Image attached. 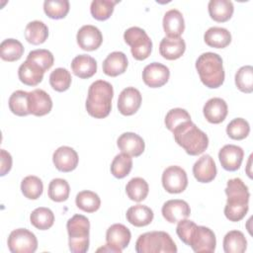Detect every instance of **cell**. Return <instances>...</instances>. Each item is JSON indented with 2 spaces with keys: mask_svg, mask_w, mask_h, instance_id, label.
Listing matches in <instances>:
<instances>
[{
  "mask_svg": "<svg viewBox=\"0 0 253 253\" xmlns=\"http://www.w3.org/2000/svg\"><path fill=\"white\" fill-rule=\"evenodd\" d=\"M148 191L149 187L147 182L140 177L130 179L126 186V192L127 197L134 202L143 201L147 197Z\"/></svg>",
  "mask_w": 253,
  "mask_h": 253,
  "instance_id": "obj_35",
  "label": "cell"
},
{
  "mask_svg": "<svg viewBox=\"0 0 253 253\" xmlns=\"http://www.w3.org/2000/svg\"><path fill=\"white\" fill-rule=\"evenodd\" d=\"M0 157H1V171H0V175L4 176L12 168V157H11V154L9 152H7L5 149H1Z\"/></svg>",
  "mask_w": 253,
  "mask_h": 253,
  "instance_id": "obj_48",
  "label": "cell"
},
{
  "mask_svg": "<svg viewBox=\"0 0 253 253\" xmlns=\"http://www.w3.org/2000/svg\"><path fill=\"white\" fill-rule=\"evenodd\" d=\"M247 247V240L239 230L227 232L223 238V250L225 253H243Z\"/></svg>",
  "mask_w": 253,
  "mask_h": 253,
  "instance_id": "obj_31",
  "label": "cell"
},
{
  "mask_svg": "<svg viewBox=\"0 0 253 253\" xmlns=\"http://www.w3.org/2000/svg\"><path fill=\"white\" fill-rule=\"evenodd\" d=\"M163 188L170 194H179L186 190L188 177L186 171L180 166H169L162 173Z\"/></svg>",
  "mask_w": 253,
  "mask_h": 253,
  "instance_id": "obj_10",
  "label": "cell"
},
{
  "mask_svg": "<svg viewBox=\"0 0 253 253\" xmlns=\"http://www.w3.org/2000/svg\"><path fill=\"white\" fill-rule=\"evenodd\" d=\"M131 233L129 229L122 223L111 225L106 232L107 244L114 249L116 253H121L129 243Z\"/></svg>",
  "mask_w": 253,
  "mask_h": 253,
  "instance_id": "obj_12",
  "label": "cell"
},
{
  "mask_svg": "<svg viewBox=\"0 0 253 253\" xmlns=\"http://www.w3.org/2000/svg\"><path fill=\"white\" fill-rule=\"evenodd\" d=\"M10 111L19 117H24L30 114L29 111V92L17 90L12 93L9 98Z\"/></svg>",
  "mask_w": 253,
  "mask_h": 253,
  "instance_id": "obj_33",
  "label": "cell"
},
{
  "mask_svg": "<svg viewBox=\"0 0 253 253\" xmlns=\"http://www.w3.org/2000/svg\"><path fill=\"white\" fill-rule=\"evenodd\" d=\"M118 147L122 152L137 157L144 151V140L134 132H124L117 140Z\"/></svg>",
  "mask_w": 253,
  "mask_h": 253,
  "instance_id": "obj_20",
  "label": "cell"
},
{
  "mask_svg": "<svg viewBox=\"0 0 253 253\" xmlns=\"http://www.w3.org/2000/svg\"><path fill=\"white\" fill-rule=\"evenodd\" d=\"M187 245L191 246L197 253L214 252L216 245L215 235L209 227L196 225L188 238Z\"/></svg>",
  "mask_w": 253,
  "mask_h": 253,
  "instance_id": "obj_9",
  "label": "cell"
},
{
  "mask_svg": "<svg viewBox=\"0 0 253 253\" xmlns=\"http://www.w3.org/2000/svg\"><path fill=\"white\" fill-rule=\"evenodd\" d=\"M7 244L12 253H34L38 248V239L32 231L17 228L10 233Z\"/></svg>",
  "mask_w": 253,
  "mask_h": 253,
  "instance_id": "obj_8",
  "label": "cell"
},
{
  "mask_svg": "<svg viewBox=\"0 0 253 253\" xmlns=\"http://www.w3.org/2000/svg\"><path fill=\"white\" fill-rule=\"evenodd\" d=\"M189 121H191V116L186 110L181 109V108H175V109L170 110L166 114L164 123H165L166 127L170 131H173V129L175 127H177L181 124H183L185 122H189Z\"/></svg>",
  "mask_w": 253,
  "mask_h": 253,
  "instance_id": "obj_45",
  "label": "cell"
},
{
  "mask_svg": "<svg viewBox=\"0 0 253 253\" xmlns=\"http://www.w3.org/2000/svg\"><path fill=\"white\" fill-rule=\"evenodd\" d=\"M31 223L40 230H46L53 225L54 214L51 210L47 208H37L30 215Z\"/></svg>",
  "mask_w": 253,
  "mask_h": 253,
  "instance_id": "obj_34",
  "label": "cell"
},
{
  "mask_svg": "<svg viewBox=\"0 0 253 253\" xmlns=\"http://www.w3.org/2000/svg\"><path fill=\"white\" fill-rule=\"evenodd\" d=\"M127 221L137 227L148 225L152 220L154 213L152 210L143 205H135L130 207L126 213Z\"/></svg>",
  "mask_w": 253,
  "mask_h": 253,
  "instance_id": "obj_27",
  "label": "cell"
},
{
  "mask_svg": "<svg viewBox=\"0 0 253 253\" xmlns=\"http://www.w3.org/2000/svg\"><path fill=\"white\" fill-rule=\"evenodd\" d=\"M205 42L215 48H224L231 42V35L228 30L221 27H211L204 35Z\"/></svg>",
  "mask_w": 253,
  "mask_h": 253,
  "instance_id": "obj_29",
  "label": "cell"
},
{
  "mask_svg": "<svg viewBox=\"0 0 253 253\" xmlns=\"http://www.w3.org/2000/svg\"><path fill=\"white\" fill-rule=\"evenodd\" d=\"M208 8L211 18L219 23L228 21L234 11L233 3L229 0H211Z\"/></svg>",
  "mask_w": 253,
  "mask_h": 253,
  "instance_id": "obj_28",
  "label": "cell"
},
{
  "mask_svg": "<svg viewBox=\"0 0 253 253\" xmlns=\"http://www.w3.org/2000/svg\"><path fill=\"white\" fill-rule=\"evenodd\" d=\"M27 59L32 60L38 65H40L44 72L53 65V61H54L52 53L49 50L43 49V48L30 51L27 56Z\"/></svg>",
  "mask_w": 253,
  "mask_h": 253,
  "instance_id": "obj_46",
  "label": "cell"
},
{
  "mask_svg": "<svg viewBox=\"0 0 253 253\" xmlns=\"http://www.w3.org/2000/svg\"><path fill=\"white\" fill-rule=\"evenodd\" d=\"M114 89L111 83L105 80L93 82L88 89L86 99V110L88 114L96 119H103L109 116L112 109Z\"/></svg>",
  "mask_w": 253,
  "mask_h": 253,
  "instance_id": "obj_2",
  "label": "cell"
},
{
  "mask_svg": "<svg viewBox=\"0 0 253 253\" xmlns=\"http://www.w3.org/2000/svg\"><path fill=\"white\" fill-rule=\"evenodd\" d=\"M137 253H176L177 247L165 231H150L140 234L135 242Z\"/></svg>",
  "mask_w": 253,
  "mask_h": 253,
  "instance_id": "obj_5",
  "label": "cell"
},
{
  "mask_svg": "<svg viewBox=\"0 0 253 253\" xmlns=\"http://www.w3.org/2000/svg\"><path fill=\"white\" fill-rule=\"evenodd\" d=\"M227 104L221 98H211L207 101L203 108L206 120L211 124H219L223 122L227 116Z\"/></svg>",
  "mask_w": 253,
  "mask_h": 253,
  "instance_id": "obj_21",
  "label": "cell"
},
{
  "mask_svg": "<svg viewBox=\"0 0 253 253\" xmlns=\"http://www.w3.org/2000/svg\"><path fill=\"white\" fill-rule=\"evenodd\" d=\"M244 151L240 146L234 144L224 145L218 152L219 162L223 169L227 171H236L241 166Z\"/></svg>",
  "mask_w": 253,
  "mask_h": 253,
  "instance_id": "obj_18",
  "label": "cell"
},
{
  "mask_svg": "<svg viewBox=\"0 0 253 253\" xmlns=\"http://www.w3.org/2000/svg\"><path fill=\"white\" fill-rule=\"evenodd\" d=\"M52 109L50 96L42 89H35L29 92V111L30 114L42 117L48 114Z\"/></svg>",
  "mask_w": 253,
  "mask_h": 253,
  "instance_id": "obj_16",
  "label": "cell"
},
{
  "mask_svg": "<svg viewBox=\"0 0 253 253\" xmlns=\"http://www.w3.org/2000/svg\"><path fill=\"white\" fill-rule=\"evenodd\" d=\"M71 74L66 68L58 67L49 75V84L57 92L66 91L71 84Z\"/></svg>",
  "mask_w": 253,
  "mask_h": 253,
  "instance_id": "obj_40",
  "label": "cell"
},
{
  "mask_svg": "<svg viewBox=\"0 0 253 253\" xmlns=\"http://www.w3.org/2000/svg\"><path fill=\"white\" fill-rule=\"evenodd\" d=\"M75 203L77 208L86 212H94L99 210L101 200L99 196L92 191H81L76 195Z\"/></svg>",
  "mask_w": 253,
  "mask_h": 253,
  "instance_id": "obj_36",
  "label": "cell"
},
{
  "mask_svg": "<svg viewBox=\"0 0 253 253\" xmlns=\"http://www.w3.org/2000/svg\"><path fill=\"white\" fill-rule=\"evenodd\" d=\"M161 211L168 222L175 223L187 218L191 213V209L186 201L175 199L164 203Z\"/></svg>",
  "mask_w": 253,
  "mask_h": 253,
  "instance_id": "obj_15",
  "label": "cell"
},
{
  "mask_svg": "<svg viewBox=\"0 0 253 253\" xmlns=\"http://www.w3.org/2000/svg\"><path fill=\"white\" fill-rule=\"evenodd\" d=\"M186 49V42L181 38H170L165 37L161 40L159 44V52L160 54L168 59L175 60L181 57Z\"/></svg>",
  "mask_w": 253,
  "mask_h": 253,
  "instance_id": "obj_22",
  "label": "cell"
},
{
  "mask_svg": "<svg viewBox=\"0 0 253 253\" xmlns=\"http://www.w3.org/2000/svg\"><path fill=\"white\" fill-rule=\"evenodd\" d=\"M68 245L73 253H85L89 248L90 221L82 214H74L66 223Z\"/></svg>",
  "mask_w": 253,
  "mask_h": 253,
  "instance_id": "obj_6",
  "label": "cell"
},
{
  "mask_svg": "<svg viewBox=\"0 0 253 253\" xmlns=\"http://www.w3.org/2000/svg\"><path fill=\"white\" fill-rule=\"evenodd\" d=\"M78 154L69 146L58 147L52 155V161L57 170L61 172H71L78 165Z\"/></svg>",
  "mask_w": 253,
  "mask_h": 253,
  "instance_id": "obj_17",
  "label": "cell"
},
{
  "mask_svg": "<svg viewBox=\"0 0 253 253\" xmlns=\"http://www.w3.org/2000/svg\"><path fill=\"white\" fill-rule=\"evenodd\" d=\"M163 29L167 37L178 38L185 30V21L182 13L177 9L167 11L163 17Z\"/></svg>",
  "mask_w": 253,
  "mask_h": 253,
  "instance_id": "obj_24",
  "label": "cell"
},
{
  "mask_svg": "<svg viewBox=\"0 0 253 253\" xmlns=\"http://www.w3.org/2000/svg\"><path fill=\"white\" fill-rule=\"evenodd\" d=\"M117 3L118 1L93 0L90 6L91 15L98 21H105L111 17Z\"/></svg>",
  "mask_w": 253,
  "mask_h": 253,
  "instance_id": "obj_41",
  "label": "cell"
},
{
  "mask_svg": "<svg viewBox=\"0 0 253 253\" xmlns=\"http://www.w3.org/2000/svg\"><path fill=\"white\" fill-rule=\"evenodd\" d=\"M131 168L132 159L130 155L124 152L116 155L111 164V172L118 179H123L127 176Z\"/></svg>",
  "mask_w": 253,
  "mask_h": 253,
  "instance_id": "obj_37",
  "label": "cell"
},
{
  "mask_svg": "<svg viewBox=\"0 0 253 253\" xmlns=\"http://www.w3.org/2000/svg\"><path fill=\"white\" fill-rule=\"evenodd\" d=\"M44 71L42 68L32 60L26 59L18 69V76L22 83L28 86H36L42 82Z\"/></svg>",
  "mask_w": 253,
  "mask_h": 253,
  "instance_id": "obj_23",
  "label": "cell"
},
{
  "mask_svg": "<svg viewBox=\"0 0 253 253\" xmlns=\"http://www.w3.org/2000/svg\"><path fill=\"white\" fill-rule=\"evenodd\" d=\"M125 42L130 46L132 56L136 60L146 59L152 50V42L146 32L138 27H131L124 34Z\"/></svg>",
  "mask_w": 253,
  "mask_h": 253,
  "instance_id": "obj_7",
  "label": "cell"
},
{
  "mask_svg": "<svg viewBox=\"0 0 253 253\" xmlns=\"http://www.w3.org/2000/svg\"><path fill=\"white\" fill-rule=\"evenodd\" d=\"M225 194L227 202L224 207V215L230 221L241 220L249 209L248 187L240 178L230 179L227 181Z\"/></svg>",
  "mask_w": 253,
  "mask_h": 253,
  "instance_id": "obj_1",
  "label": "cell"
},
{
  "mask_svg": "<svg viewBox=\"0 0 253 253\" xmlns=\"http://www.w3.org/2000/svg\"><path fill=\"white\" fill-rule=\"evenodd\" d=\"M24 53L23 44L15 39H6L0 44V56L5 61L19 60Z\"/></svg>",
  "mask_w": 253,
  "mask_h": 253,
  "instance_id": "obj_32",
  "label": "cell"
},
{
  "mask_svg": "<svg viewBox=\"0 0 253 253\" xmlns=\"http://www.w3.org/2000/svg\"><path fill=\"white\" fill-rule=\"evenodd\" d=\"M78 45L87 51L97 49L103 42V36L100 30L92 25H85L79 29L76 36Z\"/></svg>",
  "mask_w": 253,
  "mask_h": 253,
  "instance_id": "obj_14",
  "label": "cell"
},
{
  "mask_svg": "<svg viewBox=\"0 0 253 253\" xmlns=\"http://www.w3.org/2000/svg\"><path fill=\"white\" fill-rule=\"evenodd\" d=\"M70 187L66 180L61 178L52 179L48 185V197L53 202H64L68 199Z\"/></svg>",
  "mask_w": 253,
  "mask_h": 253,
  "instance_id": "obj_38",
  "label": "cell"
},
{
  "mask_svg": "<svg viewBox=\"0 0 253 253\" xmlns=\"http://www.w3.org/2000/svg\"><path fill=\"white\" fill-rule=\"evenodd\" d=\"M71 69L73 73L82 79L92 77L97 71L96 60L87 54H79L71 61Z\"/></svg>",
  "mask_w": 253,
  "mask_h": 253,
  "instance_id": "obj_25",
  "label": "cell"
},
{
  "mask_svg": "<svg viewBox=\"0 0 253 253\" xmlns=\"http://www.w3.org/2000/svg\"><path fill=\"white\" fill-rule=\"evenodd\" d=\"M127 67L126 55L122 51L111 52L103 62V71L106 75L116 77L123 74Z\"/></svg>",
  "mask_w": 253,
  "mask_h": 253,
  "instance_id": "obj_26",
  "label": "cell"
},
{
  "mask_svg": "<svg viewBox=\"0 0 253 253\" xmlns=\"http://www.w3.org/2000/svg\"><path fill=\"white\" fill-rule=\"evenodd\" d=\"M196 69L204 85L218 88L224 81V69L221 57L214 52L202 53L196 61Z\"/></svg>",
  "mask_w": 253,
  "mask_h": 253,
  "instance_id": "obj_4",
  "label": "cell"
},
{
  "mask_svg": "<svg viewBox=\"0 0 253 253\" xmlns=\"http://www.w3.org/2000/svg\"><path fill=\"white\" fill-rule=\"evenodd\" d=\"M172 132L175 141L190 155H200L208 148V135L192 121L181 124Z\"/></svg>",
  "mask_w": 253,
  "mask_h": 253,
  "instance_id": "obj_3",
  "label": "cell"
},
{
  "mask_svg": "<svg viewBox=\"0 0 253 253\" xmlns=\"http://www.w3.org/2000/svg\"><path fill=\"white\" fill-rule=\"evenodd\" d=\"M235 85L244 93H251L253 91V67L245 65L240 67L235 74Z\"/></svg>",
  "mask_w": 253,
  "mask_h": 253,
  "instance_id": "obj_43",
  "label": "cell"
},
{
  "mask_svg": "<svg viewBox=\"0 0 253 253\" xmlns=\"http://www.w3.org/2000/svg\"><path fill=\"white\" fill-rule=\"evenodd\" d=\"M43 185L42 180L37 176H27L22 180L21 191L23 195L30 200H37L42 194Z\"/></svg>",
  "mask_w": 253,
  "mask_h": 253,
  "instance_id": "obj_39",
  "label": "cell"
},
{
  "mask_svg": "<svg viewBox=\"0 0 253 253\" xmlns=\"http://www.w3.org/2000/svg\"><path fill=\"white\" fill-rule=\"evenodd\" d=\"M141 94L134 87L125 88L118 99L119 112L124 116H131L136 113L141 105Z\"/></svg>",
  "mask_w": 253,
  "mask_h": 253,
  "instance_id": "obj_13",
  "label": "cell"
},
{
  "mask_svg": "<svg viewBox=\"0 0 253 253\" xmlns=\"http://www.w3.org/2000/svg\"><path fill=\"white\" fill-rule=\"evenodd\" d=\"M197 224L192 221V220H189V219H182L178 222V225H177V228H176V232H177V235L179 236V238L185 243L187 244V241H188V238L192 232V230L194 229V227L196 226Z\"/></svg>",
  "mask_w": 253,
  "mask_h": 253,
  "instance_id": "obj_47",
  "label": "cell"
},
{
  "mask_svg": "<svg viewBox=\"0 0 253 253\" xmlns=\"http://www.w3.org/2000/svg\"><path fill=\"white\" fill-rule=\"evenodd\" d=\"M193 174L200 183L211 182L216 176V166L211 155L201 156L193 166Z\"/></svg>",
  "mask_w": 253,
  "mask_h": 253,
  "instance_id": "obj_19",
  "label": "cell"
},
{
  "mask_svg": "<svg viewBox=\"0 0 253 253\" xmlns=\"http://www.w3.org/2000/svg\"><path fill=\"white\" fill-rule=\"evenodd\" d=\"M48 37V28L42 21H32L25 28V38L28 42L38 45L43 43Z\"/></svg>",
  "mask_w": 253,
  "mask_h": 253,
  "instance_id": "obj_30",
  "label": "cell"
},
{
  "mask_svg": "<svg viewBox=\"0 0 253 253\" xmlns=\"http://www.w3.org/2000/svg\"><path fill=\"white\" fill-rule=\"evenodd\" d=\"M170 76L169 68L159 62L146 65L142 71V80L150 88H159L167 83Z\"/></svg>",
  "mask_w": 253,
  "mask_h": 253,
  "instance_id": "obj_11",
  "label": "cell"
},
{
  "mask_svg": "<svg viewBox=\"0 0 253 253\" xmlns=\"http://www.w3.org/2000/svg\"><path fill=\"white\" fill-rule=\"evenodd\" d=\"M43 11L50 19H62L69 12L67 0H46L43 2Z\"/></svg>",
  "mask_w": 253,
  "mask_h": 253,
  "instance_id": "obj_42",
  "label": "cell"
},
{
  "mask_svg": "<svg viewBox=\"0 0 253 253\" xmlns=\"http://www.w3.org/2000/svg\"><path fill=\"white\" fill-rule=\"evenodd\" d=\"M250 131V126L248 122L242 118L233 119L226 126L227 135L235 140L244 139Z\"/></svg>",
  "mask_w": 253,
  "mask_h": 253,
  "instance_id": "obj_44",
  "label": "cell"
}]
</instances>
